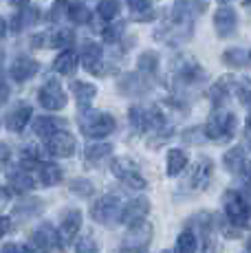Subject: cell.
<instances>
[{"mask_svg":"<svg viewBox=\"0 0 251 253\" xmlns=\"http://www.w3.org/2000/svg\"><path fill=\"white\" fill-rule=\"evenodd\" d=\"M223 207H225V216L231 227H236V229H249L251 207L245 201L243 194L236 192V189H229L223 198Z\"/></svg>","mask_w":251,"mask_h":253,"instance_id":"obj_1","label":"cell"},{"mask_svg":"<svg viewBox=\"0 0 251 253\" xmlns=\"http://www.w3.org/2000/svg\"><path fill=\"white\" fill-rule=\"evenodd\" d=\"M80 130L90 139H101L108 137L115 130V119L106 113H97V110H88L80 117Z\"/></svg>","mask_w":251,"mask_h":253,"instance_id":"obj_2","label":"cell"},{"mask_svg":"<svg viewBox=\"0 0 251 253\" xmlns=\"http://www.w3.org/2000/svg\"><path fill=\"white\" fill-rule=\"evenodd\" d=\"M119 216H122V205H119L117 194H104L90 205V218L99 225L113 227L119 220Z\"/></svg>","mask_w":251,"mask_h":253,"instance_id":"obj_3","label":"cell"},{"mask_svg":"<svg viewBox=\"0 0 251 253\" xmlns=\"http://www.w3.org/2000/svg\"><path fill=\"white\" fill-rule=\"evenodd\" d=\"M236 130V117L229 110H218L207 119L205 124V137L214 141H227Z\"/></svg>","mask_w":251,"mask_h":253,"instance_id":"obj_4","label":"cell"},{"mask_svg":"<svg viewBox=\"0 0 251 253\" xmlns=\"http://www.w3.org/2000/svg\"><path fill=\"white\" fill-rule=\"evenodd\" d=\"M113 174L115 178H119L126 187L130 189H146V178L141 176V172H139V168L134 165V161H130V159L126 157H119L113 161Z\"/></svg>","mask_w":251,"mask_h":253,"instance_id":"obj_5","label":"cell"},{"mask_svg":"<svg viewBox=\"0 0 251 253\" xmlns=\"http://www.w3.org/2000/svg\"><path fill=\"white\" fill-rule=\"evenodd\" d=\"M154 236V229L150 222L141 220L137 222V225L128 227V231H126L124 236V249H132V251H146V247L150 245Z\"/></svg>","mask_w":251,"mask_h":253,"instance_id":"obj_6","label":"cell"},{"mask_svg":"<svg viewBox=\"0 0 251 253\" xmlns=\"http://www.w3.org/2000/svg\"><path fill=\"white\" fill-rule=\"evenodd\" d=\"M82 227V211L80 209H66V213L62 216V222L57 227V236H60V249H66L69 245H73L77 233Z\"/></svg>","mask_w":251,"mask_h":253,"instance_id":"obj_7","label":"cell"},{"mask_svg":"<svg viewBox=\"0 0 251 253\" xmlns=\"http://www.w3.org/2000/svg\"><path fill=\"white\" fill-rule=\"evenodd\" d=\"M211 174H214V163L211 159H201L192 165L190 174L185 178V187H190L192 192H203V189L209 185Z\"/></svg>","mask_w":251,"mask_h":253,"instance_id":"obj_8","label":"cell"},{"mask_svg":"<svg viewBox=\"0 0 251 253\" xmlns=\"http://www.w3.org/2000/svg\"><path fill=\"white\" fill-rule=\"evenodd\" d=\"M46 152L51 157H60V159H66V157H73L75 152V137L66 130L62 132H55L51 137H46V143H44Z\"/></svg>","mask_w":251,"mask_h":253,"instance_id":"obj_9","label":"cell"},{"mask_svg":"<svg viewBox=\"0 0 251 253\" xmlns=\"http://www.w3.org/2000/svg\"><path fill=\"white\" fill-rule=\"evenodd\" d=\"M148 211H150V201H148L146 196H137L122 209L119 220H122L126 227H132V225H137V222H141L143 218L148 216Z\"/></svg>","mask_w":251,"mask_h":253,"instance_id":"obj_10","label":"cell"},{"mask_svg":"<svg viewBox=\"0 0 251 253\" xmlns=\"http://www.w3.org/2000/svg\"><path fill=\"white\" fill-rule=\"evenodd\" d=\"M38 97H40V104L44 106L46 110H62L66 106V95H64V90H62L60 82H55V80L46 82Z\"/></svg>","mask_w":251,"mask_h":253,"instance_id":"obj_11","label":"cell"},{"mask_svg":"<svg viewBox=\"0 0 251 253\" xmlns=\"http://www.w3.org/2000/svg\"><path fill=\"white\" fill-rule=\"evenodd\" d=\"M31 240L42 253H49V251L55 249V247L60 249V236H57V229L51 227V225H46V222L40 225V227H36V231L31 233Z\"/></svg>","mask_w":251,"mask_h":253,"instance_id":"obj_12","label":"cell"},{"mask_svg":"<svg viewBox=\"0 0 251 253\" xmlns=\"http://www.w3.org/2000/svg\"><path fill=\"white\" fill-rule=\"evenodd\" d=\"M33 130H36V134H40V137H51V134L66 130V121L60 119V117H38V119L33 121Z\"/></svg>","mask_w":251,"mask_h":253,"instance_id":"obj_13","label":"cell"},{"mask_svg":"<svg viewBox=\"0 0 251 253\" xmlns=\"http://www.w3.org/2000/svg\"><path fill=\"white\" fill-rule=\"evenodd\" d=\"M9 187L18 194H27L36 187V181H33V176H31L29 169L20 168V169H16V172L9 174Z\"/></svg>","mask_w":251,"mask_h":253,"instance_id":"obj_14","label":"cell"},{"mask_svg":"<svg viewBox=\"0 0 251 253\" xmlns=\"http://www.w3.org/2000/svg\"><path fill=\"white\" fill-rule=\"evenodd\" d=\"M38 178H40L42 185H46V187H53V185L62 183V178H64V174H62V168L55 163H40L38 165Z\"/></svg>","mask_w":251,"mask_h":253,"instance_id":"obj_15","label":"cell"},{"mask_svg":"<svg viewBox=\"0 0 251 253\" xmlns=\"http://www.w3.org/2000/svg\"><path fill=\"white\" fill-rule=\"evenodd\" d=\"M38 73V64L33 60H29V57H20V60H16L11 64V77L16 82H27L31 80L33 75Z\"/></svg>","mask_w":251,"mask_h":253,"instance_id":"obj_16","label":"cell"},{"mask_svg":"<svg viewBox=\"0 0 251 253\" xmlns=\"http://www.w3.org/2000/svg\"><path fill=\"white\" fill-rule=\"evenodd\" d=\"M31 121V108L29 106H18L16 110H11L7 117V128L13 132H20L27 128V124Z\"/></svg>","mask_w":251,"mask_h":253,"instance_id":"obj_17","label":"cell"},{"mask_svg":"<svg viewBox=\"0 0 251 253\" xmlns=\"http://www.w3.org/2000/svg\"><path fill=\"white\" fill-rule=\"evenodd\" d=\"M187 165V154L183 150H170L167 152V176H178Z\"/></svg>","mask_w":251,"mask_h":253,"instance_id":"obj_18","label":"cell"},{"mask_svg":"<svg viewBox=\"0 0 251 253\" xmlns=\"http://www.w3.org/2000/svg\"><path fill=\"white\" fill-rule=\"evenodd\" d=\"M199 249V238H196L194 229L181 231V236L176 238V253H196Z\"/></svg>","mask_w":251,"mask_h":253,"instance_id":"obj_19","label":"cell"},{"mask_svg":"<svg viewBox=\"0 0 251 253\" xmlns=\"http://www.w3.org/2000/svg\"><path fill=\"white\" fill-rule=\"evenodd\" d=\"M225 168L229 169L231 174H238L243 172V165H245V150L243 148H231L229 152L225 154Z\"/></svg>","mask_w":251,"mask_h":253,"instance_id":"obj_20","label":"cell"},{"mask_svg":"<svg viewBox=\"0 0 251 253\" xmlns=\"http://www.w3.org/2000/svg\"><path fill=\"white\" fill-rule=\"evenodd\" d=\"M110 152H113V145L110 143H95L84 150V159L88 163H99V161H104L106 157H110Z\"/></svg>","mask_w":251,"mask_h":253,"instance_id":"obj_21","label":"cell"},{"mask_svg":"<svg viewBox=\"0 0 251 253\" xmlns=\"http://www.w3.org/2000/svg\"><path fill=\"white\" fill-rule=\"evenodd\" d=\"M75 69H77V55L73 51L62 53V55L55 60V71L62 73V75H71Z\"/></svg>","mask_w":251,"mask_h":253,"instance_id":"obj_22","label":"cell"},{"mask_svg":"<svg viewBox=\"0 0 251 253\" xmlns=\"http://www.w3.org/2000/svg\"><path fill=\"white\" fill-rule=\"evenodd\" d=\"M216 27H218L220 33H231V29L236 27V13L231 11L229 7L220 9V11L216 13Z\"/></svg>","mask_w":251,"mask_h":253,"instance_id":"obj_23","label":"cell"},{"mask_svg":"<svg viewBox=\"0 0 251 253\" xmlns=\"http://www.w3.org/2000/svg\"><path fill=\"white\" fill-rule=\"evenodd\" d=\"M95 86L93 84H84V82H75L73 84V95H75V99L80 101V106H86L90 99L95 97Z\"/></svg>","mask_w":251,"mask_h":253,"instance_id":"obj_24","label":"cell"},{"mask_svg":"<svg viewBox=\"0 0 251 253\" xmlns=\"http://www.w3.org/2000/svg\"><path fill=\"white\" fill-rule=\"evenodd\" d=\"M75 253H99V245H97L93 233H84L82 238H77Z\"/></svg>","mask_w":251,"mask_h":253,"instance_id":"obj_25","label":"cell"},{"mask_svg":"<svg viewBox=\"0 0 251 253\" xmlns=\"http://www.w3.org/2000/svg\"><path fill=\"white\" fill-rule=\"evenodd\" d=\"M42 205H44V203H42L40 198H31V201H27V203H20V205L16 207V213H20V216H36V213L42 211Z\"/></svg>","mask_w":251,"mask_h":253,"instance_id":"obj_26","label":"cell"},{"mask_svg":"<svg viewBox=\"0 0 251 253\" xmlns=\"http://www.w3.org/2000/svg\"><path fill=\"white\" fill-rule=\"evenodd\" d=\"M236 95H238V99L243 101V104L251 101V80L249 77H243V80L236 82Z\"/></svg>","mask_w":251,"mask_h":253,"instance_id":"obj_27","label":"cell"},{"mask_svg":"<svg viewBox=\"0 0 251 253\" xmlns=\"http://www.w3.org/2000/svg\"><path fill=\"white\" fill-rule=\"evenodd\" d=\"M119 13V0H101L99 2V16L101 18H115Z\"/></svg>","mask_w":251,"mask_h":253,"instance_id":"obj_28","label":"cell"},{"mask_svg":"<svg viewBox=\"0 0 251 253\" xmlns=\"http://www.w3.org/2000/svg\"><path fill=\"white\" fill-rule=\"evenodd\" d=\"M71 192H75L77 196H90V194L95 192V187L90 185L88 181H84V178H75V181H71Z\"/></svg>","mask_w":251,"mask_h":253,"instance_id":"obj_29","label":"cell"},{"mask_svg":"<svg viewBox=\"0 0 251 253\" xmlns=\"http://www.w3.org/2000/svg\"><path fill=\"white\" fill-rule=\"evenodd\" d=\"M69 16L73 18L75 22H86L88 20V11H86L84 7H80V4H73V7L69 9Z\"/></svg>","mask_w":251,"mask_h":253,"instance_id":"obj_30","label":"cell"},{"mask_svg":"<svg viewBox=\"0 0 251 253\" xmlns=\"http://www.w3.org/2000/svg\"><path fill=\"white\" fill-rule=\"evenodd\" d=\"M2 253H33L31 247L22 245V242H11V245H4Z\"/></svg>","mask_w":251,"mask_h":253,"instance_id":"obj_31","label":"cell"},{"mask_svg":"<svg viewBox=\"0 0 251 253\" xmlns=\"http://www.w3.org/2000/svg\"><path fill=\"white\" fill-rule=\"evenodd\" d=\"M9 229H11V220H9L7 216H2V218H0V238H2Z\"/></svg>","mask_w":251,"mask_h":253,"instance_id":"obj_32","label":"cell"},{"mask_svg":"<svg viewBox=\"0 0 251 253\" xmlns=\"http://www.w3.org/2000/svg\"><path fill=\"white\" fill-rule=\"evenodd\" d=\"M7 97H9V86L0 80V104H4V101H7Z\"/></svg>","mask_w":251,"mask_h":253,"instance_id":"obj_33","label":"cell"},{"mask_svg":"<svg viewBox=\"0 0 251 253\" xmlns=\"http://www.w3.org/2000/svg\"><path fill=\"white\" fill-rule=\"evenodd\" d=\"M7 159H9V148L4 143H0V165L7 161Z\"/></svg>","mask_w":251,"mask_h":253,"instance_id":"obj_34","label":"cell"},{"mask_svg":"<svg viewBox=\"0 0 251 253\" xmlns=\"http://www.w3.org/2000/svg\"><path fill=\"white\" fill-rule=\"evenodd\" d=\"M243 176L247 178V183H251V161H245V165H243Z\"/></svg>","mask_w":251,"mask_h":253,"instance_id":"obj_35","label":"cell"},{"mask_svg":"<svg viewBox=\"0 0 251 253\" xmlns=\"http://www.w3.org/2000/svg\"><path fill=\"white\" fill-rule=\"evenodd\" d=\"M7 192H4V189H0V209H2L4 207V203H7Z\"/></svg>","mask_w":251,"mask_h":253,"instance_id":"obj_36","label":"cell"},{"mask_svg":"<svg viewBox=\"0 0 251 253\" xmlns=\"http://www.w3.org/2000/svg\"><path fill=\"white\" fill-rule=\"evenodd\" d=\"M243 253H251V238L247 242H245V249H243Z\"/></svg>","mask_w":251,"mask_h":253,"instance_id":"obj_37","label":"cell"},{"mask_svg":"<svg viewBox=\"0 0 251 253\" xmlns=\"http://www.w3.org/2000/svg\"><path fill=\"white\" fill-rule=\"evenodd\" d=\"M4 31H7V27H4V20H2V18H0V38L4 36Z\"/></svg>","mask_w":251,"mask_h":253,"instance_id":"obj_38","label":"cell"},{"mask_svg":"<svg viewBox=\"0 0 251 253\" xmlns=\"http://www.w3.org/2000/svg\"><path fill=\"white\" fill-rule=\"evenodd\" d=\"M247 128L251 130V110H249V115H247Z\"/></svg>","mask_w":251,"mask_h":253,"instance_id":"obj_39","label":"cell"},{"mask_svg":"<svg viewBox=\"0 0 251 253\" xmlns=\"http://www.w3.org/2000/svg\"><path fill=\"white\" fill-rule=\"evenodd\" d=\"M110 253H122V249H115V251H110Z\"/></svg>","mask_w":251,"mask_h":253,"instance_id":"obj_40","label":"cell"},{"mask_svg":"<svg viewBox=\"0 0 251 253\" xmlns=\"http://www.w3.org/2000/svg\"><path fill=\"white\" fill-rule=\"evenodd\" d=\"M161 253H172V251H167V249H166V251H161Z\"/></svg>","mask_w":251,"mask_h":253,"instance_id":"obj_41","label":"cell"}]
</instances>
